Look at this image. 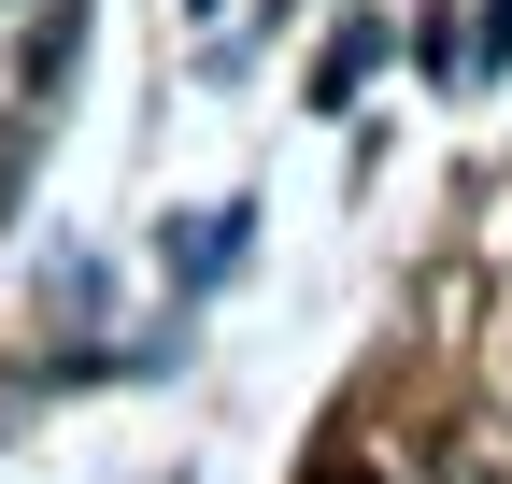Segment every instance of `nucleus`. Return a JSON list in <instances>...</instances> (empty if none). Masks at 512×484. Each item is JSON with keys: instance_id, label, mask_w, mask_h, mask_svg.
<instances>
[{"instance_id": "nucleus-1", "label": "nucleus", "mask_w": 512, "mask_h": 484, "mask_svg": "<svg viewBox=\"0 0 512 484\" xmlns=\"http://www.w3.org/2000/svg\"><path fill=\"white\" fill-rule=\"evenodd\" d=\"M299 484H384V470H356V456H313V470H299Z\"/></svg>"}]
</instances>
